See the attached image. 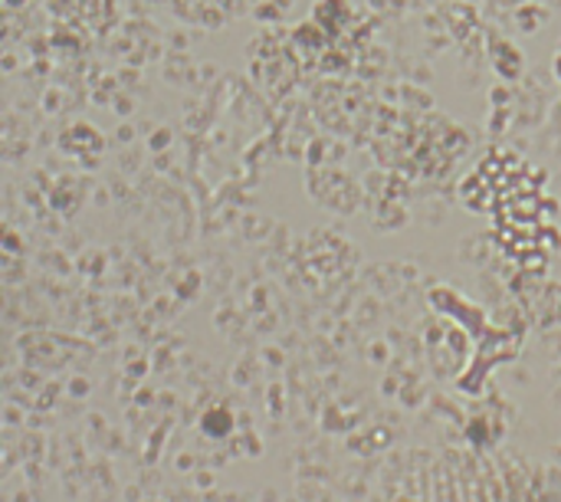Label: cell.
Wrapping results in <instances>:
<instances>
[{
  "label": "cell",
  "mask_w": 561,
  "mask_h": 502,
  "mask_svg": "<svg viewBox=\"0 0 561 502\" xmlns=\"http://www.w3.org/2000/svg\"><path fill=\"white\" fill-rule=\"evenodd\" d=\"M164 7H171L181 16H194V20H214L220 13H230L240 0H158Z\"/></svg>",
  "instance_id": "6da1fadb"
}]
</instances>
